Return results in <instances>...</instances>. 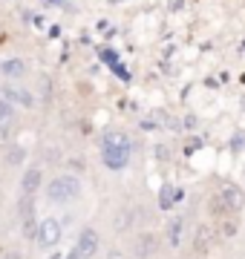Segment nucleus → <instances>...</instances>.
<instances>
[{"label": "nucleus", "mask_w": 245, "mask_h": 259, "mask_svg": "<svg viewBox=\"0 0 245 259\" xmlns=\"http://www.w3.org/2000/svg\"><path fill=\"white\" fill-rule=\"evenodd\" d=\"M47 196H49V202H55V204L75 202L81 196V182L75 176H55L47 187Z\"/></svg>", "instance_id": "1"}, {"label": "nucleus", "mask_w": 245, "mask_h": 259, "mask_svg": "<svg viewBox=\"0 0 245 259\" xmlns=\"http://www.w3.org/2000/svg\"><path fill=\"white\" fill-rule=\"evenodd\" d=\"M61 236H64V228H61V222H58V219H52V216H47V219L38 225L35 242H38L40 248H55L58 242H61Z\"/></svg>", "instance_id": "2"}, {"label": "nucleus", "mask_w": 245, "mask_h": 259, "mask_svg": "<svg viewBox=\"0 0 245 259\" xmlns=\"http://www.w3.org/2000/svg\"><path fill=\"white\" fill-rule=\"evenodd\" d=\"M95 250H98V233H95L93 228H84V231H81V236H78L75 253L81 259H93Z\"/></svg>", "instance_id": "3"}, {"label": "nucleus", "mask_w": 245, "mask_h": 259, "mask_svg": "<svg viewBox=\"0 0 245 259\" xmlns=\"http://www.w3.org/2000/svg\"><path fill=\"white\" fill-rule=\"evenodd\" d=\"M219 202L228 207V213H236V210H242L245 193L239 190V187H234V185H222V190H219Z\"/></svg>", "instance_id": "4"}, {"label": "nucleus", "mask_w": 245, "mask_h": 259, "mask_svg": "<svg viewBox=\"0 0 245 259\" xmlns=\"http://www.w3.org/2000/svg\"><path fill=\"white\" fill-rule=\"evenodd\" d=\"M101 161L107 164V170H124L130 161V150H104L101 147Z\"/></svg>", "instance_id": "5"}, {"label": "nucleus", "mask_w": 245, "mask_h": 259, "mask_svg": "<svg viewBox=\"0 0 245 259\" xmlns=\"http://www.w3.org/2000/svg\"><path fill=\"white\" fill-rule=\"evenodd\" d=\"M156 248H159V242H156V236L153 233H142V236H136V245H133V253L139 259H147L156 253Z\"/></svg>", "instance_id": "6"}, {"label": "nucleus", "mask_w": 245, "mask_h": 259, "mask_svg": "<svg viewBox=\"0 0 245 259\" xmlns=\"http://www.w3.org/2000/svg\"><path fill=\"white\" fill-rule=\"evenodd\" d=\"M40 182H44V173H40L38 167H29L26 173H23V179H20V190H23V196H35L38 193Z\"/></svg>", "instance_id": "7"}, {"label": "nucleus", "mask_w": 245, "mask_h": 259, "mask_svg": "<svg viewBox=\"0 0 245 259\" xmlns=\"http://www.w3.org/2000/svg\"><path fill=\"white\" fill-rule=\"evenodd\" d=\"M101 147L104 150H130V139L124 136L121 130H110V133H104Z\"/></svg>", "instance_id": "8"}, {"label": "nucleus", "mask_w": 245, "mask_h": 259, "mask_svg": "<svg viewBox=\"0 0 245 259\" xmlns=\"http://www.w3.org/2000/svg\"><path fill=\"white\" fill-rule=\"evenodd\" d=\"M211 245H214V233H211V228H208V225H199L196 236H193V250H196V253H208Z\"/></svg>", "instance_id": "9"}, {"label": "nucleus", "mask_w": 245, "mask_h": 259, "mask_svg": "<svg viewBox=\"0 0 245 259\" xmlns=\"http://www.w3.org/2000/svg\"><path fill=\"white\" fill-rule=\"evenodd\" d=\"M179 199H182V190H179V187L165 185V187H161V196H159V207H161V210H170V207L179 202Z\"/></svg>", "instance_id": "10"}, {"label": "nucleus", "mask_w": 245, "mask_h": 259, "mask_svg": "<svg viewBox=\"0 0 245 259\" xmlns=\"http://www.w3.org/2000/svg\"><path fill=\"white\" fill-rule=\"evenodd\" d=\"M182 216H176V219H170L168 225V242L173 245V248H179V242H182Z\"/></svg>", "instance_id": "11"}, {"label": "nucleus", "mask_w": 245, "mask_h": 259, "mask_svg": "<svg viewBox=\"0 0 245 259\" xmlns=\"http://www.w3.org/2000/svg\"><path fill=\"white\" fill-rule=\"evenodd\" d=\"M23 69H26L23 61H3V75H6V78H20Z\"/></svg>", "instance_id": "12"}, {"label": "nucleus", "mask_w": 245, "mask_h": 259, "mask_svg": "<svg viewBox=\"0 0 245 259\" xmlns=\"http://www.w3.org/2000/svg\"><path fill=\"white\" fill-rule=\"evenodd\" d=\"M23 158H26V150L23 147H12L9 153H6V161H9V164H20Z\"/></svg>", "instance_id": "13"}, {"label": "nucleus", "mask_w": 245, "mask_h": 259, "mask_svg": "<svg viewBox=\"0 0 245 259\" xmlns=\"http://www.w3.org/2000/svg\"><path fill=\"white\" fill-rule=\"evenodd\" d=\"M20 219H23V222L32 219V196H23V199H20Z\"/></svg>", "instance_id": "14"}, {"label": "nucleus", "mask_w": 245, "mask_h": 259, "mask_svg": "<svg viewBox=\"0 0 245 259\" xmlns=\"http://www.w3.org/2000/svg\"><path fill=\"white\" fill-rule=\"evenodd\" d=\"M9 121H12V104L0 101V124H9Z\"/></svg>", "instance_id": "15"}, {"label": "nucleus", "mask_w": 245, "mask_h": 259, "mask_svg": "<svg viewBox=\"0 0 245 259\" xmlns=\"http://www.w3.org/2000/svg\"><path fill=\"white\" fill-rule=\"evenodd\" d=\"M234 233H236V225H234V222H228V219H225V222H222V236H225V239H231Z\"/></svg>", "instance_id": "16"}, {"label": "nucleus", "mask_w": 245, "mask_h": 259, "mask_svg": "<svg viewBox=\"0 0 245 259\" xmlns=\"http://www.w3.org/2000/svg\"><path fill=\"white\" fill-rule=\"evenodd\" d=\"M107 259H127V256H124L121 250H110V253H107Z\"/></svg>", "instance_id": "17"}, {"label": "nucleus", "mask_w": 245, "mask_h": 259, "mask_svg": "<svg viewBox=\"0 0 245 259\" xmlns=\"http://www.w3.org/2000/svg\"><path fill=\"white\" fill-rule=\"evenodd\" d=\"M6 259H20V253H6Z\"/></svg>", "instance_id": "18"}, {"label": "nucleus", "mask_w": 245, "mask_h": 259, "mask_svg": "<svg viewBox=\"0 0 245 259\" xmlns=\"http://www.w3.org/2000/svg\"><path fill=\"white\" fill-rule=\"evenodd\" d=\"M66 259H81V256H78L75 250H72V253H69V256H66Z\"/></svg>", "instance_id": "19"}, {"label": "nucleus", "mask_w": 245, "mask_h": 259, "mask_svg": "<svg viewBox=\"0 0 245 259\" xmlns=\"http://www.w3.org/2000/svg\"><path fill=\"white\" fill-rule=\"evenodd\" d=\"M49 259H64V256H61V253H52V256H49Z\"/></svg>", "instance_id": "20"}]
</instances>
